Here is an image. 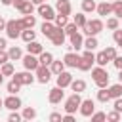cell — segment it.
<instances>
[{"label":"cell","instance_id":"obj_1","mask_svg":"<svg viewBox=\"0 0 122 122\" xmlns=\"http://www.w3.org/2000/svg\"><path fill=\"white\" fill-rule=\"evenodd\" d=\"M25 30V25H23V19H11V21H8L6 23V34H8V38H19L21 36V32Z\"/></svg>","mask_w":122,"mask_h":122},{"label":"cell","instance_id":"obj_2","mask_svg":"<svg viewBox=\"0 0 122 122\" xmlns=\"http://www.w3.org/2000/svg\"><path fill=\"white\" fill-rule=\"evenodd\" d=\"M92 78H93V82H95L97 88H107L109 86V72L101 65L95 67V69H92Z\"/></svg>","mask_w":122,"mask_h":122},{"label":"cell","instance_id":"obj_3","mask_svg":"<svg viewBox=\"0 0 122 122\" xmlns=\"http://www.w3.org/2000/svg\"><path fill=\"white\" fill-rule=\"evenodd\" d=\"M103 29H105V23H103L101 19H92V21H88V23L82 27V32H84L86 36H97Z\"/></svg>","mask_w":122,"mask_h":122},{"label":"cell","instance_id":"obj_4","mask_svg":"<svg viewBox=\"0 0 122 122\" xmlns=\"http://www.w3.org/2000/svg\"><path fill=\"white\" fill-rule=\"evenodd\" d=\"M80 103H82V97H80V93H72V95H69L67 99H65V105H63V109H65V112H71V114H74L78 109H80Z\"/></svg>","mask_w":122,"mask_h":122},{"label":"cell","instance_id":"obj_5","mask_svg":"<svg viewBox=\"0 0 122 122\" xmlns=\"http://www.w3.org/2000/svg\"><path fill=\"white\" fill-rule=\"evenodd\" d=\"M34 72H36L34 76H36V80H38L40 84H48V82H50V78H51V74H53V72H51V69H50L48 65H38V69H36Z\"/></svg>","mask_w":122,"mask_h":122},{"label":"cell","instance_id":"obj_6","mask_svg":"<svg viewBox=\"0 0 122 122\" xmlns=\"http://www.w3.org/2000/svg\"><path fill=\"white\" fill-rule=\"evenodd\" d=\"M30 72H32V71H27V69H25L23 72H15V74H13L11 78H13V80H17V82H19L21 86H30V84H32V82L36 80V78H34V76H32Z\"/></svg>","mask_w":122,"mask_h":122},{"label":"cell","instance_id":"obj_7","mask_svg":"<svg viewBox=\"0 0 122 122\" xmlns=\"http://www.w3.org/2000/svg\"><path fill=\"white\" fill-rule=\"evenodd\" d=\"M38 15L44 19V21H53L55 19V8H51V6H48V4H40L38 6Z\"/></svg>","mask_w":122,"mask_h":122},{"label":"cell","instance_id":"obj_8","mask_svg":"<svg viewBox=\"0 0 122 122\" xmlns=\"http://www.w3.org/2000/svg\"><path fill=\"white\" fill-rule=\"evenodd\" d=\"M80 114L82 116H86V118H90L93 112H95V101L93 99H82V103H80Z\"/></svg>","mask_w":122,"mask_h":122},{"label":"cell","instance_id":"obj_9","mask_svg":"<svg viewBox=\"0 0 122 122\" xmlns=\"http://www.w3.org/2000/svg\"><path fill=\"white\" fill-rule=\"evenodd\" d=\"M63 99H65V92H63V88L55 86V88L50 90V93H48V101H50L51 105H57V103H61Z\"/></svg>","mask_w":122,"mask_h":122},{"label":"cell","instance_id":"obj_10","mask_svg":"<svg viewBox=\"0 0 122 122\" xmlns=\"http://www.w3.org/2000/svg\"><path fill=\"white\" fill-rule=\"evenodd\" d=\"M23 67L27 69V71H36L38 69V65H40V61H38V55H32V53H27V55H23Z\"/></svg>","mask_w":122,"mask_h":122},{"label":"cell","instance_id":"obj_11","mask_svg":"<svg viewBox=\"0 0 122 122\" xmlns=\"http://www.w3.org/2000/svg\"><path fill=\"white\" fill-rule=\"evenodd\" d=\"M13 6H15L23 15H29V13L34 11V4H32L30 0H13Z\"/></svg>","mask_w":122,"mask_h":122},{"label":"cell","instance_id":"obj_12","mask_svg":"<svg viewBox=\"0 0 122 122\" xmlns=\"http://www.w3.org/2000/svg\"><path fill=\"white\" fill-rule=\"evenodd\" d=\"M50 40H51V44H53V46H59V48H61V46L65 44V40H67V32H65V29L57 27V29H55V32L51 34V38H50Z\"/></svg>","mask_w":122,"mask_h":122},{"label":"cell","instance_id":"obj_13","mask_svg":"<svg viewBox=\"0 0 122 122\" xmlns=\"http://www.w3.org/2000/svg\"><path fill=\"white\" fill-rule=\"evenodd\" d=\"M4 107L10 109V111H17V109H21V99L17 97V93H10V95L4 99Z\"/></svg>","mask_w":122,"mask_h":122},{"label":"cell","instance_id":"obj_14","mask_svg":"<svg viewBox=\"0 0 122 122\" xmlns=\"http://www.w3.org/2000/svg\"><path fill=\"white\" fill-rule=\"evenodd\" d=\"M80 57H82V55H78V53H74V51H67V53H65V57H63V61H65V65H67V67L76 69V67H78V63H80Z\"/></svg>","mask_w":122,"mask_h":122},{"label":"cell","instance_id":"obj_15","mask_svg":"<svg viewBox=\"0 0 122 122\" xmlns=\"http://www.w3.org/2000/svg\"><path fill=\"white\" fill-rule=\"evenodd\" d=\"M69 42H71L69 48H72V50H80V48H84V38H82V34H80L78 30L72 32V34L69 36Z\"/></svg>","mask_w":122,"mask_h":122},{"label":"cell","instance_id":"obj_16","mask_svg":"<svg viewBox=\"0 0 122 122\" xmlns=\"http://www.w3.org/2000/svg\"><path fill=\"white\" fill-rule=\"evenodd\" d=\"M97 15H101V17H107V15H111L112 13V2H109V0H105V2H101V4H97Z\"/></svg>","mask_w":122,"mask_h":122},{"label":"cell","instance_id":"obj_17","mask_svg":"<svg viewBox=\"0 0 122 122\" xmlns=\"http://www.w3.org/2000/svg\"><path fill=\"white\" fill-rule=\"evenodd\" d=\"M71 82H72V74L71 72H67V71H63L61 74H57V86L59 88H69L71 86Z\"/></svg>","mask_w":122,"mask_h":122},{"label":"cell","instance_id":"obj_18","mask_svg":"<svg viewBox=\"0 0 122 122\" xmlns=\"http://www.w3.org/2000/svg\"><path fill=\"white\" fill-rule=\"evenodd\" d=\"M55 10H57V13L71 15V11H72V6H71V2H69V0H57V2H55Z\"/></svg>","mask_w":122,"mask_h":122},{"label":"cell","instance_id":"obj_19","mask_svg":"<svg viewBox=\"0 0 122 122\" xmlns=\"http://www.w3.org/2000/svg\"><path fill=\"white\" fill-rule=\"evenodd\" d=\"M55 23H51V21H44L42 25H40V30H42V34L46 36V38H51V34L55 32Z\"/></svg>","mask_w":122,"mask_h":122},{"label":"cell","instance_id":"obj_20","mask_svg":"<svg viewBox=\"0 0 122 122\" xmlns=\"http://www.w3.org/2000/svg\"><path fill=\"white\" fill-rule=\"evenodd\" d=\"M27 51H29V53H32V55H40V53L44 51V48H42V44H40V42L32 40V42H27Z\"/></svg>","mask_w":122,"mask_h":122},{"label":"cell","instance_id":"obj_21","mask_svg":"<svg viewBox=\"0 0 122 122\" xmlns=\"http://www.w3.org/2000/svg\"><path fill=\"white\" fill-rule=\"evenodd\" d=\"M8 55H10V61H19V59H23V51H21V48H17V46H11V48L8 50Z\"/></svg>","mask_w":122,"mask_h":122},{"label":"cell","instance_id":"obj_22","mask_svg":"<svg viewBox=\"0 0 122 122\" xmlns=\"http://www.w3.org/2000/svg\"><path fill=\"white\" fill-rule=\"evenodd\" d=\"M71 90L72 92H76V93H82L84 90H86V82L82 80V78H72V82H71Z\"/></svg>","mask_w":122,"mask_h":122},{"label":"cell","instance_id":"obj_23","mask_svg":"<svg viewBox=\"0 0 122 122\" xmlns=\"http://www.w3.org/2000/svg\"><path fill=\"white\" fill-rule=\"evenodd\" d=\"M109 88V93H111V99H116V97H122V84L116 82L112 86H107Z\"/></svg>","mask_w":122,"mask_h":122},{"label":"cell","instance_id":"obj_24","mask_svg":"<svg viewBox=\"0 0 122 122\" xmlns=\"http://www.w3.org/2000/svg\"><path fill=\"white\" fill-rule=\"evenodd\" d=\"M65 67H67V65H65V61H55V59H53V61H51V65H50V69H51V72H53L55 76H57V74H61V72L65 71Z\"/></svg>","mask_w":122,"mask_h":122},{"label":"cell","instance_id":"obj_25","mask_svg":"<svg viewBox=\"0 0 122 122\" xmlns=\"http://www.w3.org/2000/svg\"><path fill=\"white\" fill-rule=\"evenodd\" d=\"M0 72L4 74V76H13L15 74V67H13V63H4V65H0Z\"/></svg>","mask_w":122,"mask_h":122},{"label":"cell","instance_id":"obj_26","mask_svg":"<svg viewBox=\"0 0 122 122\" xmlns=\"http://www.w3.org/2000/svg\"><path fill=\"white\" fill-rule=\"evenodd\" d=\"M97 101H99V103H109V101H111L109 88H99V92H97Z\"/></svg>","mask_w":122,"mask_h":122},{"label":"cell","instance_id":"obj_27","mask_svg":"<svg viewBox=\"0 0 122 122\" xmlns=\"http://www.w3.org/2000/svg\"><path fill=\"white\" fill-rule=\"evenodd\" d=\"M95 10H97V4L93 0H82V11L84 13H92Z\"/></svg>","mask_w":122,"mask_h":122},{"label":"cell","instance_id":"obj_28","mask_svg":"<svg viewBox=\"0 0 122 122\" xmlns=\"http://www.w3.org/2000/svg\"><path fill=\"white\" fill-rule=\"evenodd\" d=\"M38 61H40V65H51V61H53V55L50 53V51H42L40 55H38Z\"/></svg>","mask_w":122,"mask_h":122},{"label":"cell","instance_id":"obj_29","mask_svg":"<svg viewBox=\"0 0 122 122\" xmlns=\"http://www.w3.org/2000/svg\"><path fill=\"white\" fill-rule=\"evenodd\" d=\"M6 90H8V93H17V92L21 90V84H19L17 80H13V78H11V80L6 84Z\"/></svg>","mask_w":122,"mask_h":122},{"label":"cell","instance_id":"obj_30","mask_svg":"<svg viewBox=\"0 0 122 122\" xmlns=\"http://www.w3.org/2000/svg\"><path fill=\"white\" fill-rule=\"evenodd\" d=\"M23 25H25V29H32V27L36 25V17H34L32 13L23 15Z\"/></svg>","mask_w":122,"mask_h":122},{"label":"cell","instance_id":"obj_31","mask_svg":"<svg viewBox=\"0 0 122 122\" xmlns=\"http://www.w3.org/2000/svg\"><path fill=\"white\" fill-rule=\"evenodd\" d=\"M97 46H99V42H97L95 36H88V38L84 40V48H86V50H95Z\"/></svg>","mask_w":122,"mask_h":122},{"label":"cell","instance_id":"obj_32","mask_svg":"<svg viewBox=\"0 0 122 122\" xmlns=\"http://www.w3.org/2000/svg\"><path fill=\"white\" fill-rule=\"evenodd\" d=\"M74 23H76V27H78V29H82V27L88 23V19H86V13H84V11L76 13V15H74Z\"/></svg>","mask_w":122,"mask_h":122},{"label":"cell","instance_id":"obj_33","mask_svg":"<svg viewBox=\"0 0 122 122\" xmlns=\"http://www.w3.org/2000/svg\"><path fill=\"white\" fill-rule=\"evenodd\" d=\"M53 21H55V27H61V29H63V27H65V25L69 23V15H63V13H57Z\"/></svg>","mask_w":122,"mask_h":122},{"label":"cell","instance_id":"obj_34","mask_svg":"<svg viewBox=\"0 0 122 122\" xmlns=\"http://www.w3.org/2000/svg\"><path fill=\"white\" fill-rule=\"evenodd\" d=\"M21 38H23L25 42H32V40L36 38V32H34L32 29H25V30L21 32Z\"/></svg>","mask_w":122,"mask_h":122},{"label":"cell","instance_id":"obj_35","mask_svg":"<svg viewBox=\"0 0 122 122\" xmlns=\"http://www.w3.org/2000/svg\"><path fill=\"white\" fill-rule=\"evenodd\" d=\"M92 65H93V61H90V59H86V57H80V63H78V67L76 69H80V71H90L92 69Z\"/></svg>","mask_w":122,"mask_h":122},{"label":"cell","instance_id":"obj_36","mask_svg":"<svg viewBox=\"0 0 122 122\" xmlns=\"http://www.w3.org/2000/svg\"><path fill=\"white\" fill-rule=\"evenodd\" d=\"M120 27V21H118V17L114 15V17H107V29H111V30H116Z\"/></svg>","mask_w":122,"mask_h":122},{"label":"cell","instance_id":"obj_37","mask_svg":"<svg viewBox=\"0 0 122 122\" xmlns=\"http://www.w3.org/2000/svg\"><path fill=\"white\" fill-rule=\"evenodd\" d=\"M23 118H25V120H32V118H36V109H32V107H25V109H23Z\"/></svg>","mask_w":122,"mask_h":122},{"label":"cell","instance_id":"obj_38","mask_svg":"<svg viewBox=\"0 0 122 122\" xmlns=\"http://www.w3.org/2000/svg\"><path fill=\"white\" fill-rule=\"evenodd\" d=\"M112 13L118 19H122V0H114L112 2Z\"/></svg>","mask_w":122,"mask_h":122},{"label":"cell","instance_id":"obj_39","mask_svg":"<svg viewBox=\"0 0 122 122\" xmlns=\"http://www.w3.org/2000/svg\"><path fill=\"white\" fill-rule=\"evenodd\" d=\"M95 63H97V65H101V67H105V65L109 63V59H107V53H105V51H99V53H95Z\"/></svg>","mask_w":122,"mask_h":122},{"label":"cell","instance_id":"obj_40","mask_svg":"<svg viewBox=\"0 0 122 122\" xmlns=\"http://www.w3.org/2000/svg\"><path fill=\"white\" fill-rule=\"evenodd\" d=\"M120 118H122V112H118L116 109L111 111V112H107V120H111V122H118Z\"/></svg>","mask_w":122,"mask_h":122},{"label":"cell","instance_id":"obj_41","mask_svg":"<svg viewBox=\"0 0 122 122\" xmlns=\"http://www.w3.org/2000/svg\"><path fill=\"white\" fill-rule=\"evenodd\" d=\"M90 118H92V122H103V120H107V112H101L99 111V112H93Z\"/></svg>","mask_w":122,"mask_h":122},{"label":"cell","instance_id":"obj_42","mask_svg":"<svg viewBox=\"0 0 122 122\" xmlns=\"http://www.w3.org/2000/svg\"><path fill=\"white\" fill-rule=\"evenodd\" d=\"M112 40L116 42V46H120V48H122V29H120V27L112 32Z\"/></svg>","mask_w":122,"mask_h":122},{"label":"cell","instance_id":"obj_43","mask_svg":"<svg viewBox=\"0 0 122 122\" xmlns=\"http://www.w3.org/2000/svg\"><path fill=\"white\" fill-rule=\"evenodd\" d=\"M63 29H65V32H67V36H71L72 32H76V30H78V27H76V23H74V21H72V23H67V25H65Z\"/></svg>","mask_w":122,"mask_h":122},{"label":"cell","instance_id":"obj_44","mask_svg":"<svg viewBox=\"0 0 122 122\" xmlns=\"http://www.w3.org/2000/svg\"><path fill=\"white\" fill-rule=\"evenodd\" d=\"M103 51L107 53V59H109V61H112V59L116 57V48H114V46H109V48L103 50Z\"/></svg>","mask_w":122,"mask_h":122},{"label":"cell","instance_id":"obj_45","mask_svg":"<svg viewBox=\"0 0 122 122\" xmlns=\"http://www.w3.org/2000/svg\"><path fill=\"white\" fill-rule=\"evenodd\" d=\"M21 118H23V114H19L17 111H11V112H10V116H8V120H10V122H19Z\"/></svg>","mask_w":122,"mask_h":122},{"label":"cell","instance_id":"obj_46","mask_svg":"<svg viewBox=\"0 0 122 122\" xmlns=\"http://www.w3.org/2000/svg\"><path fill=\"white\" fill-rule=\"evenodd\" d=\"M50 120L51 122H63V114L61 112H51L50 114Z\"/></svg>","mask_w":122,"mask_h":122},{"label":"cell","instance_id":"obj_47","mask_svg":"<svg viewBox=\"0 0 122 122\" xmlns=\"http://www.w3.org/2000/svg\"><path fill=\"white\" fill-rule=\"evenodd\" d=\"M8 61H10L8 51H6V50H0V65H4V63H8Z\"/></svg>","mask_w":122,"mask_h":122},{"label":"cell","instance_id":"obj_48","mask_svg":"<svg viewBox=\"0 0 122 122\" xmlns=\"http://www.w3.org/2000/svg\"><path fill=\"white\" fill-rule=\"evenodd\" d=\"M112 63H114V67H116V69H118V71H120V69H122V57H120V55H116V57H114V59H112Z\"/></svg>","mask_w":122,"mask_h":122},{"label":"cell","instance_id":"obj_49","mask_svg":"<svg viewBox=\"0 0 122 122\" xmlns=\"http://www.w3.org/2000/svg\"><path fill=\"white\" fill-rule=\"evenodd\" d=\"M114 109H116L118 112H122V97H116V99H114Z\"/></svg>","mask_w":122,"mask_h":122},{"label":"cell","instance_id":"obj_50","mask_svg":"<svg viewBox=\"0 0 122 122\" xmlns=\"http://www.w3.org/2000/svg\"><path fill=\"white\" fill-rule=\"evenodd\" d=\"M6 46H8V40L6 38H0V50H6Z\"/></svg>","mask_w":122,"mask_h":122},{"label":"cell","instance_id":"obj_51","mask_svg":"<svg viewBox=\"0 0 122 122\" xmlns=\"http://www.w3.org/2000/svg\"><path fill=\"white\" fill-rule=\"evenodd\" d=\"M6 23H8V21H6L4 17H0V30H6Z\"/></svg>","mask_w":122,"mask_h":122},{"label":"cell","instance_id":"obj_52","mask_svg":"<svg viewBox=\"0 0 122 122\" xmlns=\"http://www.w3.org/2000/svg\"><path fill=\"white\" fill-rule=\"evenodd\" d=\"M4 6H13V0H0Z\"/></svg>","mask_w":122,"mask_h":122},{"label":"cell","instance_id":"obj_53","mask_svg":"<svg viewBox=\"0 0 122 122\" xmlns=\"http://www.w3.org/2000/svg\"><path fill=\"white\" fill-rule=\"evenodd\" d=\"M30 2H32V4H34V6H40V4H44V2H46V0H30Z\"/></svg>","mask_w":122,"mask_h":122},{"label":"cell","instance_id":"obj_54","mask_svg":"<svg viewBox=\"0 0 122 122\" xmlns=\"http://www.w3.org/2000/svg\"><path fill=\"white\" fill-rule=\"evenodd\" d=\"M118 82H120V84H122V69H120V71H118Z\"/></svg>","mask_w":122,"mask_h":122},{"label":"cell","instance_id":"obj_55","mask_svg":"<svg viewBox=\"0 0 122 122\" xmlns=\"http://www.w3.org/2000/svg\"><path fill=\"white\" fill-rule=\"evenodd\" d=\"M2 84H4V74L0 72V86H2Z\"/></svg>","mask_w":122,"mask_h":122},{"label":"cell","instance_id":"obj_56","mask_svg":"<svg viewBox=\"0 0 122 122\" xmlns=\"http://www.w3.org/2000/svg\"><path fill=\"white\" fill-rule=\"evenodd\" d=\"M2 107H4V99H0V109H2Z\"/></svg>","mask_w":122,"mask_h":122},{"label":"cell","instance_id":"obj_57","mask_svg":"<svg viewBox=\"0 0 122 122\" xmlns=\"http://www.w3.org/2000/svg\"><path fill=\"white\" fill-rule=\"evenodd\" d=\"M109 2H114V0H109Z\"/></svg>","mask_w":122,"mask_h":122}]
</instances>
